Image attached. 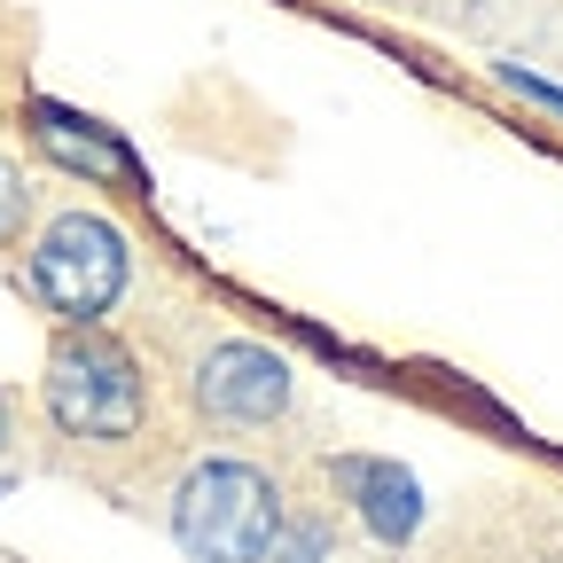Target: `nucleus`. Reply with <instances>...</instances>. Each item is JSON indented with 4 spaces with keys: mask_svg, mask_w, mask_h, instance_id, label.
<instances>
[{
    "mask_svg": "<svg viewBox=\"0 0 563 563\" xmlns=\"http://www.w3.org/2000/svg\"><path fill=\"white\" fill-rule=\"evenodd\" d=\"M173 532L196 563H258L282 532V501L251 462H203L173 501Z\"/></svg>",
    "mask_w": 563,
    "mask_h": 563,
    "instance_id": "obj_1",
    "label": "nucleus"
},
{
    "mask_svg": "<svg viewBox=\"0 0 563 563\" xmlns=\"http://www.w3.org/2000/svg\"><path fill=\"white\" fill-rule=\"evenodd\" d=\"M196 391H203L211 415L266 422V415H282V399H290V368H282L274 352H258V344H220V352L203 361Z\"/></svg>",
    "mask_w": 563,
    "mask_h": 563,
    "instance_id": "obj_4",
    "label": "nucleus"
},
{
    "mask_svg": "<svg viewBox=\"0 0 563 563\" xmlns=\"http://www.w3.org/2000/svg\"><path fill=\"white\" fill-rule=\"evenodd\" d=\"M16 211H24V180H16L9 165H0V235L16 228Z\"/></svg>",
    "mask_w": 563,
    "mask_h": 563,
    "instance_id": "obj_5",
    "label": "nucleus"
},
{
    "mask_svg": "<svg viewBox=\"0 0 563 563\" xmlns=\"http://www.w3.org/2000/svg\"><path fill=\"white\" fill-rule=\"evenodd\" d=\"M32 290L63 321H102L125 290V235L95 211H63L32 251Z\"/></svg>",
    "mask_w": 563,
    "mask_h": 563,
    "instance_id": "obj_2",
    "label": "nucleus"
},
{
    "mask_svg": "<svg viewBox=\"0 0 563 563\" xmlns=\"http://www.w3.org/2000/svg\"><path fill=\"white\" fill-rule=\"evenodd\" d=\"M47 407L70 439H133L141 431V376L118 344L102 336H79L55 352L47 368Z\"/></svg>",
    "mask_w": 563,
    "mask_h": 563,
    "instance_id": "obj_3",
    "label": "nucleus"
}]
</instances>
